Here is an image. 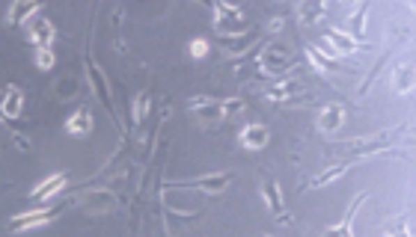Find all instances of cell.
<instances>
[{
	"label": "cell",
	"instance_id": "obj_1",
	"mask_svg": "<svg viewBox=\"0 0 416 237\" xmlns=\"http://www.w3.org/2000/svg\"><path fill=\"white\" fill-rule=\"evenodd\" d=\"M215 13V30L220 36H238V33H247L250 27L244 24V15L238 6H229V3H215L211 6Z\"/></svg>",
	"mask_w": 416,
	"mask_h": 237
},
{
	"label": "cell",
	"instance_id": "obj_2",
	"mask_svg": "<svg viewBox=\"0 0 416 237\" xmlns=\"http://www.w3.org/2000/svg\"><path fill=\"white\" fill-rule=\"evenodd\" d=\"M232 184L229 172H211V175H199L190 181H173L170 190H199V193H223Z\"/></svg>",
	"mask_w": 416,
	"mask_h": 237
},
{
	"label": "cell",
	"instance_id": "obj_3",
	"mask_svg": "<svg viewBox=\"0 0 416 237\" xmlns=\"http://www.w3.org/2000/svg\"><path fill=\"white\" fill-rule=\"evenodd\" d=\"M86 77H89V83H93V89H95L98 101H101V104H105V110L110 113V116H114V122L119 125L116 107H114V101H110V86H107V77L101 74V69H98V65H95L93 60H89V56H86Z\"/></svg>",
	"mask_w": 416,
	"mask_h": 237
},
{
	"label": "cell",
	"instance_id": "obj_4",
	"mask_svg": "<svg viewBox=\"0 0 416 237\" xmlns=\"http://www.w3.org/2000/svg\"><path fill=\"white\" fill-rule=\"evenodd\" d=\"M60 217V208H48V211H27V213H18L9 222L13 231H30V229H39V225H48Z\"/></svg>",
	"mask_w": 416,
	"mask_h": 237
},
{
	"label": "cell",
	"instance_id": "obj_5",
	"mask_svg": "<svg viewBox=\"0 0 416 237\" xmlns=\"http://www.w3.org/2000/svg\"><path fill=\"white\" fill-rule=\"evenodd\" d=\"M259 69H262V74H283L286 69H295V60L279 48H265L259 54Z\"/></svg>",
	"mask_w": 416,
	"mask_h": 237
},
{
	"label": "cell",
	"instance_id": "obj_6",
	"mask_svg": "<svg viewBox=\"0 0 416 237\" xmlns=\"http://www.w3.org/2000/svg\"><path fill=\"white\" fill-rule=\"evenodd\" d=\"M187 110L194 113L197 119H202V122H223V119H226V116H223V107H220V101H215V98H206V95H197V98H190Z\"/></svg>",
	"mask_w": 416,
	"mask_h": 237
},
{
	"label": "cell",
	"instance_id": "obj_7",
	"mask_svg": "<svg viewBox=\"0 0 416 237\" xmlns=\"http://www.w3.org/2000/svg\"><path fill=\"white\" fill-rule=\"evenodd\" d=\"M66 187H69V175H66V172H54V175H48L45 181H39L36 187H33L30 196L36 199V202H48L51 196H57L60 190H66Z\"/></svg>",
	"mask_w": 416,
	"mask_h": 237
},
{
	"label": "cell",
	"instance_id": "obj_8",
	"mask_svg": "<svg viewBox=\"0 0 416 237\" xmlns=\"http://www.w3.org/2000/svg\"><path fill=\"white\" fill-rule=\"evenodd\" d=\"M27 36L36 48H51L54 36H57V27H54L48 18H33V21H27Z\"/></svg>",
	"mask_w": 416,
	"mask_h": 237
},
{
	"label": "cell",
	"instance_id": "obj_9",
	"mask_svg": "<svg viewBox=\"0 0 416 237\" xmlns=\"http://www.w3.org/2000/svg\"><path fill=\"white\" fill-rule=\"evenodd\" d=\"M303 92H307V83H303L300 77H286V81H279V83H274V86H268L265 98H271V101H288V98L303 95Z\"/></svg>",
	"mask_w": 416,
	"mask_h": 237
},
{
	"label": "cell",
	"instance_id": "obj_10",
	"mask_svg": "<svg viewBox=\"0 0 416 237\" xmlns=\"http://www.w3.org/2000/svg\"><path fill=\"white\" fill-rule=\"evenodd\" d=\"M21 107H24V92L9 83L3 92H0V113H3V119L13 122V119L21 116Z\"/></svg>",
	"mask_w": 416,
	"mask_h": 237
},
{
	"label": "cell",
	"instance_id": "obj_11",
	"mask_svg": "<svg viewBox=\"0 0 416 237\" xmlns=\"http://www.w3.org/2000/svg\"><path fill=\"white\" fill-rule=\"evenodd\" d=\"M268 140H271V131H268L265 125H259V122H250V125H244L241 137H238V142L244 145V149H250V152L265 149Z\"/></svg>",
	"mask_w": 416,
	"mask_h": 237
},
{
	"label": "cell",
	"instance_id": "obj_12",
	"mask_svg": "<svg viewBox=\"0 0 416 237\" xmlns=\"http://www.w3.org/2000/svg\"><path fill=\"white\" fill-rule=\"evenodd\" d=\"M366 199H369L366 193H360V196L351 202V208H348L345 220H342L339 225H333V229L324 231V237H354V220H357V211H360V205H363Z\"/></svg>",
	"mask_w": 416,
	"mask_h": 237
},
{
	"label": "cell",
	"instance_id": "obj_13",
	"mask_svg": "<svg viewBox=\"0 0 416 237\" xmlns=\"http://www.w3.org/2000/svg\"><path fill=\"white\" fill-rule=\"evenodd\" d=\"M262 199H265V205H268V211L274 213L277 220H286V202H283V190H279V184L274 181H265L262 184Z\"/></svg>",
	"mask_w": 416,
	"mask_h": 237
},
{
	"label": "cell",
	"instance_id": "obj_14",
	"mask_svg": "<svg viewBox=\"0 0 416 237\" xmlns=\"http://www.w3.org/2000/svg\"><path fill=\"white\" fill-rule=\"evenodd\" d=\"M342 125H345V107L342 104L321 107V113H318V131L333 133V131H339Z\"/></svg>",
	"mask_w": 416,
	"mask_h": 237
},
{
	"label": "cell",
	"instance_id": "obj_15",
	"mask_svg": "<svg viewBox=\"0 0 416 237\" xmlns=\"http://www.w3.org/2000/svg\"><path fill=\"white\" fill-rule=\"evenodd\" d=\"M81 205L89 211V213H107L110 208L116 205V199L107 193V190H86L84 199H81Z\"/></svg>",
	"mask_w": 416,
	"mask_h": 237
},
{
	"label": "cell",
	"instance_id": "obj_16",
	"mask_svg": "<svg viewBox=\"0 0 416 237\" xmlns=\"http://www.w3.org/2000/svg\"><path fill=\"white\" fill-rule=\"evenodd\" d=\"M324 42H328L330 48H333L336 54H342V56L357 54V51H360V42L348 36L345 30H328V33H324Z\"/></svg>",
	"mask_w": 416,
	"mask_h": 237
},
{
	"label": "cell",
	"instance_id": "obj_17",
	"mask_svg": "<svg viewBox=\"0 0 416 237\" xmlns=\"http://www.w3.org/2000/svg\"><path fill=\"white\" fill-rule=\"evenodd\" d=\"M66 131L72 133V137H86L89 131H93V113H89V107H77L69 122H66Z\"/></svg>",
	"mask_w": 416,
	"mask_h": 237
},
{
	"label": "cell",
	"instance_id": "obj_18",
	"mask_svg": "<svg viewBox=\"0 0 416 237\" xmlns=\"http://www.w3.org/2000/svg\"><path fill=\"white\" fill-rule=\"evenodd\" d=\"M39 13V3H33V0H27V3H13L9 6V13H6V24L9 27H18V24H27V21Z\"/></svg>",
	"mask_w": 416,
	"mask_h": 237
},
{
	"label": "cell",
	"instance_id": "obj_19",
	"mask_svg": "<svg viewBox=\"0 0 416 237\" xmlns=\"http://www.w3.org/2000/svg\"><path fill=\"white\" fill-rule=\"evenodd\" d=\"M298 18H300V24H321L324 18H328V6L318 3V0H309V3H300L298 6Z\"/></svg>",
	"mask_w": 416,
	"mask_h": 237
},
{
	"label": "cell",
	"instance_id": "obj_20",
	"mask_svg": "<svg viewBox=\"0 0 416 237\" xmlns=\"http://www.w3.org/2000/svg\"><path fill=\"white\" fill-rule=\"evenodd\" d=\"M307 56H309V63H312V69L316 72H333L336 69V56L330 54H324L321 48H316V44H307Z\"/></svg>",
	"mask_w": 416,
	"mask_h": 237
},
{
	"label": "cell",
	"instance_id": "obj_21",
	"mask_svg": "<svg viewBox=\"0 0 416 237\" xmlns=\"http://www.w3.org/2000/svg\"><path fill=\"white\" fill-rule=\"evenodd\" d=\"M392 89H396V95H408L413 89V65H399L396 72H392Z\"/></svg>",
	"mask_w": 416,
	"mask_h": 237
},
{
	"label": "cell",
	"instance_id": "obj_22",
	"mask_svg": "<svg viewBox=\"0 0 416 237\" xmlns=\"http://www.w3.org/2000/svg\"><path fill=\"white\" fill-rule=\"evenodd\" d=\"M217 42H220L223 51L235 54V51H244V44H253L256 42V33L247 30V33H241V36H217Z\"/></svg>",
	"mask_w": 416,
	"mask_h": 237
},
{
	"label": "cell",
	"instance_id": "obj_23",
	"mask_svg": "<svg viewBox=\"0 0 416 237\" xmlns=\"http://www.w3.org/2000/svg\"><path fill=\"white\" fill-rule=\"evenodd\" d=\"M366 15H369V3H360L357 13L348 18V30L345 33L351 39H357V36H363V33H366Z\"/></svg>",
	"mask_w": 416,
	"mask_h": 237
},
{
	"label": "cell",
	"instance_id": "obj_24",
	"mask_svg": "<svg viewBox=\"0 0 416 237\" xmlns=\"http://www.w3.org/2000/svg\"><path fill=\"white\" fill-rule=\"evenodd\" d=\"M348 172V161L345 163H336V166H330V169H324V172L312 181V187H328L330 181H336V178H342Z\"/></svg>",
	"mask_w": 416,
	"mask_h": 237
},
{
	"label": "cell",
	"instance_id": "obj_25",
	"mask_svg": "<svg viewBox=\"0 0 416 237\" xmlns=\"http://www.w3.org/2000/svg\"><path fill=\"white\" fill-rule=\"evenodd\" d=\"M384 234H387V237H410V225H408V220H404V217H399V220L387 222Z\"/></svg>",
	"mask_w": 416,
	"mask_h": 237
},
{
	"label": "cell",
	"instance_id": "obj_26",
	"mask_svg": "<svg viewBox=\"0 0 416 237\" xmlns=\"http://www.w3.org/2000/svg\"><path fill=\"white\" fill-rule=\"evenodd\" d=\"M54 63H57V56H54V51H51V48H36V65H39L42 72L54 69Z\"/></svg>",
	"mask_w": 416,
	"mask_h": 237
},
{
	"label": "cell",
	"instance_id": "obj_27",
	"mask_svg": "<svg viewBox=\"0 0 416 237\" xmlns=\"http://www.w3.org/2000/svg\"><path fill=\"white\" fill-rule=\"evenodd\" d=\"M220 107H223V116L229 119V116H235V113L244 110V98H223Z\"/></svg>",
	"mask_w": 416,
	"mask_h": 237
},
{
	"label": "cell",
	"instance_id": "obj_28",
	"mask_svg": "<svg viewBox=\"0 0 416 237\" xmlns=\"http://www.w3.org/2000/svg\"><path fill=\"white\" fill-rule=\"evenodd\" d=\"M146 110H149V95H146V92H140V95H137V101H134V122H137V125L143 122Z\"/></svg>",
	"mask_w": 416,
	"mask_h": 237
},
{
	"label": "cell",
	"instance_id": "obj_29",
	"mask_svg": "<svg viewBox=\"0 0 416 237\" xmlns=\"http://www.w3.org/2000/svg\"><path fill=\"white\" fill-rule=\"evenodd\" d=\"M208 48H211L208 39H194V42H190V56H197V60H202V56L208 54Z\"/></svg>",
	"mask_w": 416,
	"mask_h": 237
}]
</instances>
